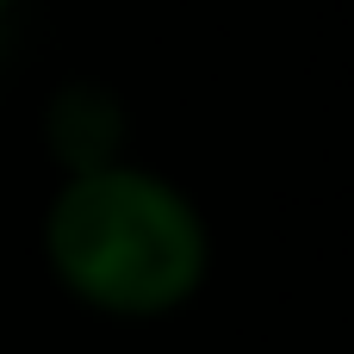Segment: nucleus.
<instances>
[{
    "label": "nucleus",
    "instance_id": "nucleus-1",
    "mask_svg": "<svg viewBox=\"0 0 354 354\" xmlns=\"http://www.w3.org/2000/svg\"><path fill=\"white\" fill-rule=\"evenodd\" d=\"M50 261L56 274L124 317L180 305L205 274V230L193 205L131 168H87L50 212Z\"/></svg>",
    "mask_w": 354,
    "mask_h": 354
},
{
    "label": "nucleus",
    "instance_id": "nucleus-2",
    "mask_svg": "<svg viewBox=\"0 0 354 354\" xmlns=\"http://www.w3.org/2000/svg\"><path fill=\"white\" fill-rule=\"evenodd\" d=\"M118 137H124V112L112 93L100 87H68L50 100V149L56 162H68L75 174L87 168H106L118 156Z\"/></svg>",
    "mask_w": 354,
    "mask_h": 354
}]
</instances>
